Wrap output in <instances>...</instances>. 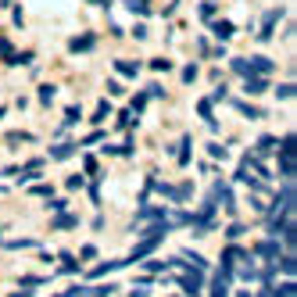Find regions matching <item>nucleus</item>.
<instances>
[{
  "label": "nucleus",
  "mask_w": 297,
  "mask_h": 297,
  "mask_svg": "<svg viewBox=\"0 0 297 297\" xmlns=\"http://www.w3.org/2000/svg\"><path fill=\"white\" fill-rule=\"evenodd\" d=\"M290 201H293V190L286 186V190H283V193L276 197V204L269 208V215H265V219H269V229H272V233H276V229L283 226V219H286V211H290Z\"/></svg>",
  "instance_id": "nucleus-1"
},
{
  "label": "nucleus",
  "mask_w": 297,
  "mask_h": 297,
  "mask_svg": "<svg viewBox=\"0 0 297 297\" xmlns=\"http://www.w3.org/2000/svg\"><path fill=\"white\" fill-rule=\"evenodd\" d=\"M226 279H229V265H222V269H219L215 283H211V297H226Z\"/></svg>",
  "instance_id": "nucleus-2"
},
{
  "label": "nucleus",
  "mask_w": 297,
  "mask_h": 297,
  "mask_svg": "<svg viewBox=\"0 0 297 297\" xmlns=\"http://www.w3.org/2000/svg\"><path fill=\"white\" fill-rule=\"evenodd\" d=\"M279 18H283V11H269V18L262 22V32H258V36H262V39H269V36H272V25H276Z\"/></svg>",
  "instance_id": "nucleus-3"
},
{
  "label": "nucleus",
  "mask_w": 297,
  "mask_h": 297,
  "mask_svg": "<svg viewBox=\"0 0 297 297\" xmlns=\"http://www.w3.org/2000/svg\"><path fill=\"white\" fill-rule=\"evenodd\" d=\"M68 47H72V51H90V47H93V32H86V36H75Z\"/></svg>",
  "instance_id": "nucleus-4"
},
{
  "label": "nucleus",
  "mask_w": 297,
  "mask_h": 297,
  "mask_svg": "<svg viewBox=\"0 0 297 297\" xmlns=\"http://www.w3.org/2000/svg\"><path fill=\"white\" fill-rule=\"evenodd\" d=\"M183 290H186L190 297H193V293H201V279H197L193 272H186V276H183Z\"/></svg>",
  "instance_id": "nucleus-5"
},
{
  "label": "nucleus",
  "mask_w": 297,
  "mask_h": 297,
  "mask_svg": "<svg viewBox=\"0 0 297 297\" xmlns=\"http://www.w3.org/2000/svg\"><path fill=\"white\" fill-rule=\"evenodd\" d=\"M265 297H293V283H279V286L265 290Z\"/></svg>",
  "instance_id": "nucleus-6"
},
{
  "label": "nucleus",
  "mask_w": 297,
  "mask_h": 297,
  "mask_svg": "<svg viewBox=\"0 0 297 297\" xmlns=\"http://www.w3.org/2000/svg\"><path fill=\"white\" fill-rule=\"evenodd\" d=\"M265 90H269V86H265L258 75H247V93H265Z\"/></svg>",
  "instance_id": "nucleus-7"
},
{
  "label": "nucleus",
  "mask_w": 297,
  "mask_h": 297,
  "mask_svg": "<svg viewBox=\"0 0 297 297\" xmlns=\"http://www.w3.org/2000/svg\"><path fill=\"white\" fill-rule=\"evenodd\" d=\"M115 68H118V72H122V75H129V79H133V75H136V72H140V68H136V65H133V61H118V65H115Z\"/></svg>",
  "instance_id": "nucleus-8"
},
{
  "label": "nucleus",
  "mask_w": 297,
  "mask_h": 297,
  "mask_svg": "<svg viewBox=\"0 0 297 297\" xmlns=\"http://www.w3.org/2000/svg\"><path fill=\"white\" fill-rule=\"evenodd\" d=\"M215 36H219V39H229V36H233V25H229V22H219V25H215Z\"/></svg>",
  "instance_id": "nucleus-9"
},
{
  "label": "nucleus",
  "mask_w": 297,
  "mask_h": 297,
  "mask_svg": "<svg viewBox=\"0 0 297 297\" xmlns=\"http://www.w3.org/2000/svg\"><path fill=\"white\" fill-rule=\"evenodd\" d=\"M293 147H297V140H293V136H286V140H283V147H279V154H283V158H293Z\"/></svg>",
  "instance_id": "nucleus-10"
},
{
  "label": "nucleus",
  "mask_w": 297,
  "mask_h": 297,
  "mask_svg": "<svg viewBox=\"0 0 297 297\" xmlns=\"http://www.w3.org/2000/svg\"><path fill=\"white\" fill-rule=\"evenodd\" d=\"M236 108H240V111H243L247 118H265V115H262L258 108H251V104H240V101H236Z\"/></svg>",
  "instance_id": "nucleus-11"
},
{
  "label": "nucleus",
  "mask_w": 297,
  "mask_h": 297,
  "mask_svg": "<svg viewBox=\"0 0 297 297\" xmlns=\"http://www.w3.org/2000/svg\"><path fill=\"white\" fill-rule=\"evenodd\" d=\"M51 154H54V158H72V154H75V147H72V143H65V147H54Z\"/></svg>",
  "instance_id": "nucleus-12"
},
{
  "label": "nucleus",
  "mask_w": 297,
  "mask_h": 297,
  "mask_svg": "<svg viewBox=\"0 0 297 297\" xmlns=\"http://www.w3.org/2000/svg\"><path fill=\"white\" fill-rule=\"evenodd\" d=\"M61 262H65V265H61V272H75V269H79V262L72 258V254H65V258H61Z\"/></svg>",
  "instance_id": "nucleus-13"
},
{
  "label": "nucleus",
  "mask_w": 297,
  "mask_h": 297,
  "mask_svg": "<svg viewBox=\"0 0 297 297\" xmlns=\"http://www.w3.org/2000/svg\"><path fill=\"white\" fill-rule=\"evenodd\" d=\"M272 147H276V140H272V136H265V140L258 143V154H272Z\"/></svg>",
  "instance_id": "nucleus-14"
},
{
  "label": "nucleus",
  "mask_w": 297,
  "mask_h": 297,
  "mask_svg": "<svg viewBox=\"0 0 297 297\" xmlns=\"http://www.w3.org/2000/svg\"><path fill=\"white\" fill-rule=\"evenodd\" d=\"M211 15H215V4H208V0H204V4H201V18H211Z\"/></svg>",
  "instance_id": "nucleus-15"
},
{
  "label": "nucleus",
  "mask_w": 297,
  "mask_h": 297,
  "mask_svg": "<svg viewBox=\"0 0 297 297\" xmlns=\"http://www.w3.org/2000/svg\"><path fill=\"white\" fill-rule=\"evenodd\" d=\"M51 97H54V86H43V90H39V101H43V104H51Z\"/></svg>",
  "instance_id": "nucleus-16"
},
{
  "label": "nucleus",
  "mask_w": 297,
  "mask_h": 297,
  "mask_svg": "<svg viewBox=\"0 0 297 297\" xmlns=\"http://www.w3.org/2000/svg\"><path fill=\"white\" fill-rule=\"evenodd\" d=\"M72 226H75V219H72V215H65V219H58V229H72Z\"/></svg>",
  "instance_id": "nucleus-17"
},
{
  "label": "nucleus",
  "mask_w": 297,
  "mask_h": 297,
  "mask_svg": "<svg viewBox=\"0 0 297 297\" xmlns=\"http://www.w3.org/2000/svg\"><path fill=\"white\" fill-rule=\"evenodd\" d=\"M208 151L215 154V158H226V147H219V143H208Z\"/></svg>",
  "instance_id": "nucleus-18"
},
{
  "label": "nucleus",
  "mask_w": 297,
  "mask_h": 297,
  "mask_svg": "<svg viewBox=\"0 0 297 297\" xmlns=\"http://www.w3.org/2000/svg\"><path fill=\"white\" fill-rule=\"evenodd\" d=\"M65 122H79V108H68L65 111Z\"/></svg>",
  "instance_id": "nucleus-19"
},
{
  "label": "nucleus",
  "mask_w": 297,
  "mask_h": 297,
  "mask_svg": "<svg viewBox=\"0 0 297 297\" xmlns=\"http://www.w3.org/2000/svg\"><path fill=\"white\" fill-rule=\"evenodd\" d=\"M133 11H140V15H147V0H133Z\"/></svg>",
  "instance_id": "nucleus-20"
},
{
  "label": "nucleus",
  "mask_w": 297,
  "mask_h": 297,
  "mask_svg": "<svg viewBox=\"0 0 297 297\" xmlns=\"http://www.w3.org/2000/svg\"><path fill=\"white\" fill-rule=\"evenodd\" d=\"M236 297H251V293H243V290H240V293H236Z\"/></svg>",
  "instance_id": "nucleus-21"
}]
</instances>
